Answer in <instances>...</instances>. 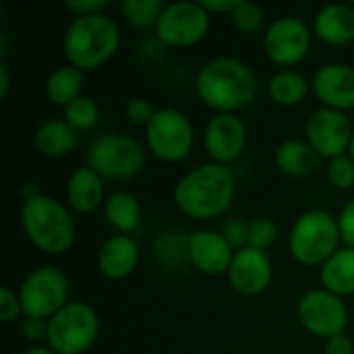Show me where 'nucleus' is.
Returning a JSON list of instances; mask_svg holds the SVG:
<instances>
[{"label": "nucleus", "mask_w": 354, "mask_h": 354, "mask_svg": "<svg viewBox=\"0 0 354 354\" xmlns=\"http://www.w3.org/2000/svg\"><path fill=\"white\" fill-rule=\"evenodd\" d=\"M195 91L216 114H236L255 102L259 81L247 62L232 56H218L199 68Z\"/></svg>", "instance_id": "f257e3e1"}, {"label": "nucleus", "mask_w": 354, "mask_h": 354, "mask_svg": "<svg viewBox=\"0 0 354 354\" xmlns=\"http://www.w3.org/2000/svg\"><path fill=\"white\" fill-rule=\"evenodd\" d=\"M236 193L234 174L228 166L205 162L189 170L174 187L176 209L191 220H214L224 216Z\"/></svg>", "instance_id": "f03ea898"}, {"label": "nucleus", "mask_w": 354, "mask_h": 354, "mask_svg": "<svg viewBox=\"0 0 354 354\" xmlns=\"http://www.w3.org/2000/svg\"><path fill=\"white\" fill-rule=\"evenodd\" d=\"M118 46L120 29L106 12L75 17L62 35V54L66 62L83 73L110 62Z\"/></svg>", "instance_id": "7ed1b4c3"}, {"label": "nucleus", "mask_w": 354, "mask_h": 354, "mask_svg": "<svg viewBox=\"0 0 354 354\" xmlns=\"http://www.w3.org/2000/svg\"><path fill=\"white\" fill-rule=\"evenodd\" d=\"M19 218L27 241L46 255H62L75 243V220L68 207L56 197L37 193L23 199Z\"/></svg>", "instance_id": "20e7f679"}, {"label": "nucleus", "mask_w": 354, "mask_h": 354, "mask_svg": "<svg viewBox=\"0 0 354 354\" xmlns=\"http://www.w3.org/2000/svg\"><path fill=\"white\" fill-rule=\"evenodd\" d=\"M342 243L338 218L326 209L301 214L288 232L290 257L303 268H322Z\"/></svg>", "instance_id": "39448f33"}, {"label": "nucleus", "mask_w": 354, "mask_h": 354, "mask_svg": "<svg viewBox=\"0 0 354 354\" xmlns=\"http://www.w3.org/2000/svg\"><path fill=\"white\" fill-rule=\"evenodd\" d=\"M147 164V147L124 133L97 135L87 147V166L104 180H131L143 172Z\"/></svg>", "instance_id": "423d86ee"}, {"label": "nucleus", "mask_w": 354, "mask_h": 354, "mask_svg": "<svg viewBox=\"0 0 354 354\" xmlns=\"http://www.w3.org/2000/svg\"><path fill=\"white\" fill-rule=\"evenodd\" d=\"M100 338V317L83 301H71L48 319V346L56 354H85Z\"/></svg>", "instance_id": "0eeeda50"}, {"label": "nucleus", "mask_w": 354, "mask_h": 354, "mask_svg": "<svg viewBox=\"0 0 354 354\" xmlns=\"http://www.w3.org/2000/svg\"><path fill=\"white\" fill-rule=\"evenodd\" d=\"M195 145V129L189 116L176 108H158L145 127V147L153 158L166 164H178L189 158Z\"/></svg>", "instance_id": "6e6552de"}, {"label": "nucleus", "mask_w": 354, "mask_h": 354, "mask_svg": "<svg viewBox=\"0 0 354 354\" xmlns=\"http://www.w3.org/2000/svg\"><path fill=\"white\" fill-rule=\"evenodd\" d=\"M68 276L54 268V266H41L31 270L21 286H19V299L23 307V317H37V319H50L54 317L64 305H68Z\"/></svg>", "instance_id": "1a4fd4ad"}, {"label": "nucleus", "mask_w": 354, "mask_h": 354, "mask_svg": "<svg viewBox=\"0 0 354 354\" xmlns=\"http://www.w3.org/2000/svg\"><path fill=\"white\" fill-rule=\"evenodd\" d=\"M209 25L212 15L199 2H170L156 23V39L166 48H191L205 39Z\"/></svg>", "instance_id": "9d476101"}, {"label": "nucleus", "mask_w": 354, "mask_h": 354, "mask_svg": "<svg viewBox=\"0 0 354 354\" xmlns=\"http://www.w3.org/2000/svg\"><path fill=\"white\" fill-rule=\"evenodd\" d=\"M297 315L301 326L317 338L330 340L346 332L348 307L344 299L332 295L326 288L307 290L297 305Z\"/></svg>", "instance_id": "9b49d317"}, {"label": "nucleus", "mask_w": 354, "mask_h": 354, "mask_svg": "<svg viewBox=\"0 0 354 354\" xmlns=\"http://www.w3.org/2000/svg\"><path fill=\"white\" fill-rule=\"evenodd\" d=\"M263 50L270 62L290 68L305 60L311 50V29L295 15H284L272 21L263 33Z\"/></svg>", "instance_id": "f8f14e48"}, {"label": "nucleus", "mask_w": 354, "mask_h": 354, "mask_svg": "<svg viewBox=\"0 0 354 354\" xmlns=\"http://www.w3.org/2000/svg\"><path fill=\"white\" fill-rule=\"evenodd\" d=\"M353 135L354 129L348 114L324 106L313 110L305 124L307 143L324 160H336L340 156H346L353 143Z\"/></svg>", "instance_id": "ddd939ff"}, {"label": "nucleus", "mask_w": 354, "mask_h": 354, "mask_svg": "<svg viewBox=\"0 0 354 354\" xmlns=\"http://www.w3.org/2000/svg\"><path fill=\"white\" fill-rule=\"evenodd\" d=\"M203 145L212 162L228 166L236 162L247 147V124L236 114H216L205 124Z\"/></svg>", "instance_id": "4468645a"}, {"label": "nucleus", "mask_w": 354, "mask_h": 354, "mask_svg": "<svg viewBox=\"0 0 354 354\" xmlns=\"http://www.w3.org/2000/svg\"><path fill=\"white\" fill-rule=\"evenodd\" d=\"M230 288L247 299L263 295L274 280V263L266 251H257L253 247L241 249L234 253L232 266L228 270Z\"/></svg>", "instance_id": "2eb2a0df"}, {"label": "nucleus", "mask_w": 354, "mask_h": 354, "mask_svg": "<svg viewBox=\"0 0 354 354\" xmlns=\"http://www.w3.org/2000/svg\"><path fill=\"white\" fill-rule=\"evenodd\" d=\"M311 91L324 108L348 112L354 108V66L346 62H330L311 77Z\"/></svg>", "instance_id": "dca6fc26"}, {"label": "nucleus", "mask_w": 354, "mask_h": 354, "mask_svg": "<svg viewBox=\"0 0 354 354\" xmlns=\"http://www.w3.org/2000/svg\"><path fill=\"white\" fill-rule=\"evenodd\" d=\"M234 253L222 232L203 228L189 234V263L205 276L228 274Z\"/></svg>", "instance_id": "f3484780"}, {"label": "nucleus", "mask_w": 354, "mask_h": 354, "mask_svg": "<svg viewBox=\"0 0 354 354\" xmlns=\"http://www.w3.org/2000/svg\"><path fill=\"white\" fill-rule=\"evenodd\" d=\"M139 263V247L129 234H112L97 251V270L108 280L129 278Z\"/></svg>", "instance_id": "a211bd4d"}, {"label": "nucleus", "mask_w": 354, "mask_h": 354, "mask_svg": "<svg viewBox=\"0 0 354 354\" xmlns=\"http://www.w3.org/2000/svg\"><path fill=\"white\" fill-rule=\"evenodd\" d=\"M66 203L77 214H95L106 203L104 178L89 166H79L66 180Z\"/></svg>", "instance_id": "6ab92c4d"}, {"label": "nucleus", "mask_w": 354, "mask_h": 354, "mask_svg": "<svg viewBox=\"0 0 354 354\" xmlns=\"http://www.w3.org/2000/svg\"><path fill=\"white\" fill-rule=\"evenodd\" d=\"M315 35L330 46L354 41V8L348 4H326L313 17Z\"/></svg>", "instance_id": "aec40b11"}, {"label": "nucleus", "mask_w": 354, "mask_h": 354, "mask_svg": "<svg viewBox=\"0 0 354 354\" xmlns=\"http://www.w3.org/2000/svg\"><path fill=\"white\" fill-rule=\"evenodd\" d=\"M324 158L307 143V139H286L274 151L276 168L290 178H305L322 168Z\"/></svg>", "instance_id": "412c9836"}, {"label": "nucleus", "mask_w": 354, "mask_h": 354, "mask_svg": "<svg viewBox=\"0 0 354 354\" xmlns=\"http://www.w3.org/2000/svg\"><path fill=\"white\" fill-rule=\"evenodd\" d=\"M79 141L81 133L75 131L64 118H50L41 122L33 137L35 149L48 160H58L73 153L79 147Z\"/></svg>", "instance_id": "4be33fe9"}, {"label": "nucleus", "mask_w": 354, "mask_h": 354, "mask_svg": "<svg viewBox=\"0 0 354 354\" xmlns=\"http://www.w3.org/2000/svg\"><path fill=\"white\" fill-rule=\"evenodd\" d=\"M322 288L344 299L354 295V249L340 247L322 268H319Z\"/></svg>", "instance_id": "5701e85b"}, {"label": "nucleus", "mask_w": 354, "mask_h": 354, "mask_svg": "<svg viewBox=\"0 0 354 354\" xmlns=\"http://www.w3.org/2000/svg\"><path fill=\"white\" fill-rule=\"evenodd\" d=\"M83 83H85L83 71H79L71 64L58 66L48 75V79L44 83L46 100L64 110L68 104H73L77 97L83 95Z\"/></svg>", "instance_id": "b1692460"}, {"label": "nucleus", "mask_w": 354, "mask_h": 354, "mask_svg": "<svg viewBox=\"0 0 354 354\" xmlns=\"http://www.w3.org/2000/svg\"><path fill=\"white\" fill-rule=\"evenodd\" d=\"M268 93L274 104L295 108L311 93V81L295 68H280L268 83Z\"/></svg>", "instance_id": "393cba45"}, {"label": "nucleus", "mask_w": 354, "mask_h": 354, "mask_svg": "<svg viewBox=\"0 0 354 354\" xmlns=\"http://www.w3.org/2000/svg\"><path fill=\"white\" fill-rule=\"evenodd\" d=\"M104 214L108 224L118 230L120 234L133 232L139 226L141 220V205L139 199L129 191H116L112 193L104 203Z\"/></svg>", "instance_id": "a878e982"}, {"label": "nucleus", "mask_w": 354, "mask_h": 354, "mask_svg": "<svg viewBox=\"0 0 354 354\" xmlns=\"http://www.w3.org/2000/svg\"><path fill=\"white\" fill-rule=\"evenodd\" d=\"M153 255L162 266L170 270L183 268L189 263V236H185L180 230L162 232L153 243Z\"/></svg>", "instance_id": "bb28decb"}, {"label": "nucleus", "mask_w": 354, "mask_h": 354, "mask_svg": "<svg viewBox=\"0 0 354 354\" xmlns=\"http://www.w3.org/2000/svg\"><path fill=\"white\" fill-rule=\"evenodd\" d=\"M162 0H122L120 10L124 21L135 29H156V23L164 10Z\"/></svg>", "instance_id": "cd10ccee"}, {"label": "nucleus", "mask_w": 354, "mask_h": 354, "mask_svg": "<svg viewBox=\"0 0 354 354\" xmlns=\"http://www.w3.org/2000/svg\"><path fill=\"white\" fill-rule=\"evenodd\" d=\"M64 120L79 133L91 131L100 120V106L93 97L81 95L64 108Z\"/></svg>", "instance_id": "c85d7f7f"}, {"label": "nucleus", "mask_w": 354, "mask_h": 354, "mask_svg": "<svg viewBox=\"0 0 354 354\" xmlns=\"http://www.w3.org/2000/svg\"><path fill=\"white\" fill-rule=\"evenodd\" d=\"M230 21H232L236 31H241L245 35H253V33H259L263 29L266 12H263L261 4L241 0L236 4V8L230 12Z\"/></svg>", "instance_id": "c756f323"}, {"label": "nucleus", "mask_w": 354, "mask_h": 354, "mask_svg": "<svg viewBox=\"0 0 354 354\" xmlns=\"http://www.w3.org/2000/svg\"><path fill=\"white\" fill-rule=\"evenodd\" d=\"M278 239V226L268 216H257L249 222V247L257 251H266L276 243Z\"/></svg>", "instance_id": "7c9ffc66"}, {"label": "nucleus", "mask_w": 354, "mask_h": 354, "mask_svg": "<svg viewBox=\"0 0 354 354\" xmlns=\"http://www.w3.org/2000/svg\"><path fill=\"white\" fill-rule=\"evenodd\" d=\"M328 180L332 187L340 191H348L354 187V160L346 153L336 160H330L328 164Z\"/></svg>", "instance_id": "2f4dec72"}, {"label": "nucleus", "mask_w": 354, "mask_h": 354, "mask_svg": "<svg viewBox=\"0 0 354 354\" xmlns=\"http://www.w3.org/2000/svg\"><path fill=\"white\" fill-rule=\"evenodd\" d=\"M153 114H156V108L145 97H131L124 106L127 120L137 124V127H147L151 122Z\"/></svg>", "instance_id": "473e14b6"}, {"label": "nucleus", "mask_w": 354, "mask_h": 354, "mask_svg": "<svg viewBox=\"0 0 354 354\" xmlns=\"http://www.w3.org/2000/svg\"><path fill=\"white\" fill-rule=\"evenodd\" d=\"M220 232L224 234V239L230 243V247L234 251H241V249H247L249 247V222L239 220V218H232V220H228L222 226Z\"/></svg>", "instance_id": "72a5a7b5"}, {"label": "nucleus", "mask_w": 354, "mask_h": 354, "mask_svg": "<svg viewBox=\"0 0 354 354\" xmlns=\"http://www.w3.org/2000/svg\"><path fill=\"white\" fill-rule=\"evenodd\" d=\"M19 317H23L19 292L10 290L8 286H2L0 288V322L2 324H15Z\"/></svg>", "instance_id": "f704fd0d"}, {"label": "nucleus", "mask_w": 354, "mask_h": 354, "mask_svg": "<svg viewBox=\"0 0 354 354\" xmlns=\"http://www.w3.org/2000/svg\"><path fill=\"white\" fill-rule=\"evenodd\" d=\"M21 336L27 342H39L48 338V319H37V317H23L21 322Z\"/></svg>", "instance_id": "c9c22d12"}, {"label": "nucleus", "mask_w": 354, "mask_h": 354, "mask_svg": "<svg viewBox=\"0 0 354 354\" xmlns=\"http://www.w3.org/2000/svg\"><path fill=\"white\" fill-rule=\"evenodd\" d=\"M338 226H340L344 247H353L354 249V197L342 207V212L338 216Z\"/></svg>", "instance_id": "e433bc0d"}, {"label": "nucleus", "mask_w": 354, "mask_h": 354, "mask_svg": "<svg viewBox=\"0 0 354 354\" xmlns=\"http://www.w3.org/2000/svg\"><path fill=\"white\" fill-rule=\"evenodd\" d=\"M66 10L75 12L77 17H87V15H100L104 12L110 2L108 0H68L64 2Z\"/></svg>", "instance_id": "4c0bfd02"}, {"label": "nucleus", "mask_w": 354, "mask_h": 354, "mask_svg": "<svg viewBox=\"0 0 354 354\" xmlns=\"http://www.w3.org/2000/svg\"><path fill=\"white\" fill-rule=\"evenodd\" d=\"M324 354H354V342L346 334H340L336 338L326 340Z\"/></svg>", "instance_id": "58836bf2"}, {"label": "nucleus", "mask_w": 354, "mask_h": 354, "mask_svg": "<svg viewBox=\"0 0 354 354\" xmlns=\"http://www.w3.org/2000/svg\"><path fill=\"white\" fill-rule=\"evenodd\" d=\"M241 0H199V4L209 12V15H220V12H232Z\"/></svg>", "instance_id": "ea45409f"}, {"label": "nucleus", "mask_w": 354, "mask_h": 354, "mask_svg": "<svg viewBox=\"0 0 354 354\" xmlns=\"http://www.w3.org/2000/svg\"><path fill=\"white\" fill-rule=\"evenodd\" d=\"M8 87H10L8 68H6V64H0V97H6L8 95Z\"/></svg>", "instance_id": "a19ab883"}, {"label": "nucleus", "mask_w": 354, "mask_h": 354, "mask_svg": "<svg viewBox=\"0 0 354 354\" xmlns=\"http://www.w3.org/2000/svg\"><path fill=\"white\" fill-rule=\"evenodd\" d=\"M21 354H56L48 344L46 346H39V344H35V346H29V348H25Z\"/></svg>", "instance_id": "79ce46f5"}, {"label": "nucleus", "mask_w": 354, "mask_h": 354, "mask_svg": "<svg viewBox=\"0 0 354 354\" xmlns=\"http://www.w3.org/2000/svg\"><path fill=\"white\" fill-rule=\"evenodd\" d=\"M348 156L354 160V135H353V143H351V149H348Z\"/></svg>", "instance_id": "37998d69"}]
</instances>
